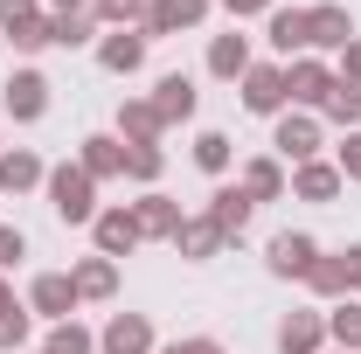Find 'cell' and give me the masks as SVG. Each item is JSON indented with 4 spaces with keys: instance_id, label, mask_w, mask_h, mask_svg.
I'll return each instance as SVG.
<instances>
[{
    "instance_id": "obj_26",
    "label": "cell",
    "mask_w": 361,
    "mask_h": 354,
    "mask_svg": "<svg viewBox=\"0 0 361 354\" xmlns=\"http://www.w3.org/2000/svg\"><path fill=\"white\" fill-rule=\"evenodd\" d=\"M271 42H278V49H299V42H306V14H278V21H271Z\"/></svg>"
},
{
    "instance_id": "obj_30",
    "label": "cell",
    "mask_w": 361,
    "mask_h": 354,
    "mask_svg": "<svg viewBox=\"0 0 361 354\" xmlns=\"http://www.w3.org/2000/svg\"><path fill=\"white\" fill-rule=\"evenodd\" d=\"M334 334H341L348 348H361V306H341V312H334Z\"/></svg>"
},
{
    "instance_id": "obj_35",
    "label": "cell",
    "mask_w": 361,
    "mask_h": 354,
    "mask_svg": "<svg viewBox=\"0 0 361 354\" xmlns=\"http://www.w3.org/2000/svg\"><path fill=\"white\" fill-rule=\"evenodd\" d=\"M167 354H223L216 341H180V348H167Z\"/></svg>"
},
{
    "instance_id": "obj_29",
    "label": "cell",
    "mask_w": 361,
    "mask_h": 354,
    "mask_svg": "<svg viewBox=\"0 0 361 354\" xmlns=\"http://www.w3.org/2000/svg\"><path fill=\"white\" fill-rule=\"evenodd\" d=\"M21 341H28V312L7 306V312H0V348H21Z\"/></svg>"
},
{
    "instance_id": "obj_36",
    "label": "cell",
    "mask_w": 361,
    "mask_h": 354,
    "mask_svg": "<svg viewBox=\"0 0 361 354\" xmlns=\"http://www.w3.org/2000/svg\"><path fill=\"white\" fill-rule=\"evenodd\" d=\"M97 7H104V14H111V21H118V14H133L139 0H97Z\"/></svg>"
},
{
    "instance_id": "obj_39",
    "label": "cell",
    "mask_w": 361,
    "mask_h": 354,
    "mask_svg": "<svg viewBox=\"0 0 361 354\" xmlns=\"http://www.w3.org/2000/svg\"><path fill=\"white\" fill-rule=\"evenodd\" d=\"M7 306H14V299H7V285H0V312H7Z\"/></svg>"
},
{
    "instance_id": "obj_6",
    "label": "cell",
    "mask_w": 361,
    "mask_h": 354,
    "mask_svg": "<svg viewBox=\"0 0 361 354\" xmlns=\"http://www.w3.org/2000/svg\"><path fill=\"white\" fill-rule=\"evenodd\" d=\"M243 104H250V111H278V104H285V77H278V70H250Z\"/></svg>"
},
{
    "instance_id": "obj_34",
    "label": "cell",
    "mask_w": 361,
    "mask_h": 354,
    "mask_svg": "<svg viewBox=\"0 0 361 354\" xmlns=\"http://www.w3.org/2000/svg\"><path fill=\"white\" fill-rule=\"evenodd\" d=\"M341 160H348V174H355V181H361V133H355V139H348V146H341Z\"/></svg>"
},
{
    "instance_id": "obj_18",
    "label": "cell",
    "mask_w": 361,
    "mask_h": 354,
    "mask_svg": "<svg viewBox=\"0 0 361 354\" xmlns=\"http://www.w3.org/2000/svg\"><path fill=\"white\" fill-rule=\"evenodd\" d=\"M278 188H285V174H278L271 160H257V167H250V181H243V195H250V202H271Z\"/></svg>"
},
{
    "instance_id": "obj_7",
    "label": "cell",
    "mask_w": 361,
    "mask_h": 354,
    "mask_svg": "<svg viewBox=\"0 0 361 354\" xmlns=\"http://www.w3.org/2000/svg\"><path fill=\"white\" fill-rule=\"evenodd\" d=\"M97 243H104V257H111V250H133V243H139V222L126 216V209L97 216Z\"/></svg>"
},
{
    "instance_id": "obj_16",
    "label": "cell",
    "mask_w": 361,
    "mask_h": 354,
    "mask_svg": "<svg viewBox=\"0 0 361 354\" xmlns=\"http://www.w3.org/2000/svg\"><path fill=\"white\" fill-rule=\"evenodd\" d=\"M146 21H153V28H188V21H202V0H160Z\"/></svg>"
},
{
    "instance_id": "obj_9",
    "label": "cell",
    "mask_w": 361,
    "mask_h": 354,
    "mask_svg": "<svg viewBox=\"0 0 361 354\" xmlns=\"http://www.w3.org/2000/svg\"><path fill=\"white\" fill-rule=\"evenodd\" d=\"M216 229H223V236H236V229H243V222H250V195H243V188H223V195H216Z\"/></svg>"
},
{
    "instance_id": "obj_21",
    "label": "cell",
    "mask_w": 361,
    "mask_h": 354,
    "mask_svg": "<svg viewBox=\"0 0 361 354\" xmlns=\"http://www.w3.org/2000/svg\"><path fill=\"white\" fill-rule=\"evenodd\" d=\"M195 160H202L209 174H223V167H229V139L223 133H202V139H195Z\"/></svg>"
},
{
    "instance_id": "obj_24",
    "label": "cell",
    "mask_w": 361,
    "mask_h": 354,
    "mask_svg": "<svg viewBox=\"0 0 361 354\" xmlns=\"http://www.w3.org/2000/svg\"><path fill=\"white\" fill-rule=\"evenodd\" d=\"M35 174H42V167H35L28 153H7V160H0V188H28Z\"/></svg>"
},
{
    "instance_id": "obj_8",
    "label": "cell",
    "mask_w": 361,
    "mask_h": 354,
    "mask_svg": "<svg viewBox=\"0 0 361 354\" xmlns=\"http://www.w3.org/2000/svg\"><path fill=\"white\" fill-rule=\"evenodd\" d=\"M278 348H285V354H313L319 348V319H313V312H292V319L278 326Z\"/></svg>"
},
{
    "instance_id": "obj_3",
    "label": "cell",
    "mask_w": 361,
    "mask_h": 354,
    "mask_svg": "<svg viewBox=\"0 0 361 354\" xmlns=\"http://www.w3.org/2000/svg\"><path fill=\"white\" fill-rule=\"evenodd\" d=\"M313 264H319L313 236H278V243H271V271H285V278H292V271H313Z\"/></svg>"
},
{
    "instance_id": "obj_28",
    "label": "cell",
    "mask_w": 361,
    "mask_h": 354,
    "mask_svg": "<svg viewBox=\"0 0 361 354\" xmlns=\"http://www.w3.org/2000/svg\"><path fill=\"white\" fill-rule=\"evenodd\" d=\"M126 133H133L139 146H146V139L160 133V111H153V104H133V111H126Z\"/></svg>"
},
{
    "instance_id": "obj_22",
    "label": "cell",
    "mask_w": 361,
    "mask_h": 354,
    "mask_svg": "<svg viewBox=\"0 0 361 354\" xmlns=\"http://www.w3.org/2000/svg\"><path fill=\"white\" fill-rule=\"evenodd\" d=\"M70 285H77L84 299H104V292H111V264L97 257V264H84V271H77V278H70Z\"/></svg>"
},
{
    "instance_id": "obj_13",
    "label": "cell",
    "mask_w": 361,
    "mask_h": 354,
    "mask_svg": "<svg viewBox=\"0 0 361 354\" xmlns=\"http://www.w3.org/2000/svg\"><path fill=\"white\" fill-rule=\"evenodd\" d=\"M70 306H77L70 278H35V312H70Z\"/></svg>"
},
{
    "instance_id": "obj_12",
    "label": "cell",
    "mask_w": 361,
    "mask_h": 354,
    "mask_svg": "<svg viewBox=\"0 0 361 354\" xmlns=\"http://www.w3.org/2000/svg\"><path fill=\"white\" fill-rule=\"evenodd\" d=\"M313 146H319L313 118H285V126H278V153H292V160H306Z\"/></svg>"
},
{
    "instance_id": "obj_38",
    "label": "cell",
    "mask_w": 361,
    "mask_h": 354,
    "mask_svg": "<svg viewBox=\"0 0 361 354\" xmlns=\"http://www.w3.org/2000/svg\"><path fill=\"white\" fill-rule=\"evenodd\" d=\"M348 77H361V42H355V49H348Z\"/></svg>"
},
{
    "instance_id": "obj_14",
    "label": "cell",
    "mask_w": 361,
    "mask_h": 354,
    "mask_svg": "<svg viewBox=\"0 0 361 354\" xmlns=\"http://www.w3.org/2000/svg\"><path fill=\"white\" fill-rule=\"evenodd\" d=\"M174 243L188 250V257H209V250L223 243V229H216V222H180V229H174Z\"/></svg>"
},
{
    "instance_id": "obj_10",
    "label": "cell",
    "mask_w": 361,
    "mask_h": 354,
    "mask_svg": "<svg viewBox=\"0 0 361 354\" xmlns=\"http://www.w3.org/2000/svg\"><path fill=\"white\" fill-rule=\"evenodd\" d=\"M355 35V21L341 14V7H319V14H306V42H348Z\"/></svg>"
},
{
    "instance_id": "obj_31",
    "label": "cell",
    "mask_w": 361,
    "mask_h": 354,
    "mask_svg": "<svg viewBox=\"0 0 361 354\" xmlns=\"http://www.w3.org/2000/svg\"><path fill=\"white\" fill-rule=\"evenodd\" d=\"M126 167H133L139 181H153V174H160V153H153V146H133V153H126Z\"/></svg>"
},
{
    "instance_id": "obj_33",
    "label": "cell",
    "mask_w": 361,
    "mask_h": 354,
    "mask_svg": "<svg viewBox=\"0 0 361 354\" xmlns=\"http://www.w3.org/2000/svg\"><path fill=\"white\" fill-rule=\"evenodd\" d=\"M21 250H28V243H21V229H0V264H14Z\"/></svg>"
},
{
    "instance_id": "obj_32",
    "label": "cell",
    "mask_w": 361,
    "mask_h": 354,
    "mask_svg": "<svg viewBox=\"0 0 361 354\" xmlns=\"http://www.w3.org/2000/svg\"><path fill=\"white\" fill-rule=\"evenodd\" d=\"M49 354H90V334H77V326H63V334L49 341Z\"/></svg>"
},
{
    "instance_id": "obj_19",
    "label": "cell",
    "mask_w": 361,
    "mask_h": 354,
    "mask_svg": "<svg viewBox=\"0 0 361 354\" xmlns=\"http://www.w3.org/2000/svg\"><path fill=\"white\" fill-rule=\"evenodd\" d=\"M334 188H341V174H334V167H299V195H306V202H326Z\"/></svg>"
},
{
    "instance_id": "obj_17",
    "label": "cell",
    "mask_w": 361,
    "mask_h": 354,
    "mask_svg": "<svg viewBox=\"0 0 361 354\" xmlns=\"http://www.w3.org/2000/svg\"><path fill=\"white\" fill-rule=\"evenodd\" d=\"M243 63H250V56H243V35H223V42L209 49V70H216V77H236Z\"/></svg>"
},
{
    "instance_id": "obj_11",
    "label": "cell",
    "mask_w": 361,
    "mask_h": 354,
    "mask_svg": "<svg viewBox=\"0 0 361 354\" xmlns=\"http://www.w3.org/2000/svg\"><path fill=\"white\" fill-rule=\"evenodd\" d=\"M160 118H188L195 111V84L188 77H160V104H153Z\"/></svg>"
},
{
    "instance_id": "obj_2",
    "label": "cell",
    "mask_w": 361,
    "mask_h": 354,
    "mask_svg": "<svg viewBox=\"0 0 361 354\" xmlns=\"http://www.w3.org/2000/svg\"><path fill=\"white\" fill-rule=\"evenodd\" d=\"M153 348V326L139 319V312H118L111 326H104V354H146Z\"/></svg>"
},
{
    "instance_id": "obj_5",
    "label": "cell",
    "mask_w": 361,
    "mask_h": 354,
    "mask_svg": "<svg viewBox=\"0 0 361 354\" xmlns=\"http://www.w3.org/2000/svg\"><path fill=\"white\" fill-rule=\"evenodd\" d=\"M133 222H139V236H174V229H180V216H174V202H167V195H146Z\"/></svg>"
},
{
    "instance_id": "obj_20",
    "label": "cell",
    "mask_w": 361,
    "mask_h": 354,
    "mask_svg": "<svg viewBox=\"0 0 361 354\" xmlns=\"http://www.w3.org/2000/svg\"><path fill=\"white\" fill-rule=\"evenodd\" d=\"M118 160H126V153H118L111 139H90V153H84V174H90V181H97V174H118Z\"/></svg>"
},
{
    "instance_id": "obj_37",
    "label": "cell",
    "mask_w": 361,
    "mask_h": 354,
    "mask_svg": "<svg viewBox=\"0 0 361 354\" xmlns=\"http://www.w3.org/2000/svg\"><path fill=\"white\" fill-rule=\"evenodd\" d=\"M257 7H264V0H229V14H257Z\"/></svg>"
},
{
    "instance_id": "obj_27",
    "label": "cell",
    "mask_w": 361,
    "mask_h": 354,
    "mask_svg": "<svg viewBox=\"0 0 361 354\" xmlns=\"http://www.w3.org/2000/svg\"><path fill=\"white\" fill-rule=\"evenodd\" d=\"M326 111H334V118H361V90L355 84H334V90H326Z\"/></svg>"
},
{
    "instance_id": "obj_25",
    "label": "cell",
    "mask_w": 361,
    "mask_h": 354,
    "mask_svg": "<svg viewBox=\"0 0 361 354\" xmlns=\"http://www.w3.org/2000/svg\"><path fill=\"white\" fill-rule=\"evenodd\" d=\"M306 278H313L319 292H348V264H341V257H319V264L306 271Z\"/></svg>"
},
{
    "instance_id": "obj_4",
    "label": "cell",
    "mask_w": 361,
    "mask_h": 354,
    "mask_svg": "<svg viewBox=\"0 0 361 354\" xmlns=\"http://www.w3.org/2000/svg\"><path fill=\"white\" fill-rule=\"evenodd\" d=\"M42 77H35V70H21V77H14V84H7V111H14V118H42Z\"/></svg>"
},
{
    "instance_id": "obj_15",
    "label": "cell",
    "mask_w": 361,
    "mask_h": 354,
    "mask_svg": "<svg viewBox=\"0 0 361 354\" xmlns=\"http://www.w3.org/2000/svg\"><path fill=\"white\" fill-rule=\"evenodd\" d=\"M285 90H292V97H326V90H334V77H326L319 63H299V70L285 77Z\"/></svg>"
},
{
    "instance_id": "obj_1",
    "label": "cell",
    "mask_w": 361,
    "mask_h": 354,
    "mask_svg": "<svg viewBox=\"0 0 361 354\" xmlns=\"http://www.w3.org/2000/svg\"><path fill=\"white\" fill-rule=\"evenodd\" d=\"M49 195H56V216H63V222H84L90 216V174H84V167H63V174L49 181Z\"/></svg>"
},
{
    "instance_id": "obj_23",
    "label": "cell",
    "mask_w": 361,
    "mask_h": 354,
    "mask_svg": "<svg viewBox=\"0 0 361 354\" xmlns=\"http://www.w3.org/2000/svg\"><path fill=\"white\" fill-rule=\"evenodd\" d=\"M139 56H146V42H139V35H111V42H104V63H111V70H133Z\"/></svg>"
}]
</instances>
